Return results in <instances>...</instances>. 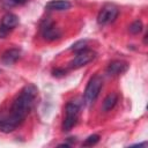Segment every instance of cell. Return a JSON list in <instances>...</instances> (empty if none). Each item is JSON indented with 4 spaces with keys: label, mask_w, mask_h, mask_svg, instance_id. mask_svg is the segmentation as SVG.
<instances>
[{
    "label": "cell",
    "mask_w": 148,
    "mask_h": 148,
    "mask_svg": "<svg viewBox=\"0 0 148 148\" xmlns=\"http://www.w3.org/2000/svg\"><path fill=\"white\" fill-rule=\"evenodd\" d=\"M37 88L34 84L25 86L15 97L12 106L7 111L0 112V131L3 133L13 132L27 118L37 96Z\"/></svg>",
    "instance_id": "1"
},
{
    "label": "cell",
    "mask_w": 148,
    "mask_h": 148,
    "mask_svg": "<svg viewBox=\"0 0 148 148\" xmlns=\"http://www.w3.org/2000/svg\"><path fill=\"white\" fill-rule=\"evenodd\" d=\"M80 103L75 101H71L66 104L65 108V118L62 121V130L64 131H71L77 123L79 120V114H80Z\"/></svg>",
    "instance_id": "2"
},
{
    "label": "cell",
    "mask_w": 148,
    "mask_h": 148,
    "mask_svg": "<svg viewBox=\"0 0 148 148\" xmlns=\"http://www.w3.org/2000/svg\"><path fill=\"white\" fill-rule=\"evenodd\" d=\"M102 86H103V80L101 76L98 75H95L94 77H91L86 87V90H84V102L86 104L90 105L95 102V99L97 98L101 89H102Z\"/></svg>",
    "instance_id": "3"
},
{
    "label": "cell",
    "mask_w": 148,
    "mask_h": 148,
    "mask_svg": "<svg viewBox=\"0 0 148 148\" xmlns=\"http://www.w3.org/2000/svg\"><path fill=\"white\" fill-rule=\"evenodd\" d=\"M118 14H119V9L116 5L105 3L101 8V10L97 15V22L99 24H109L117 18Z\"/></svg>",
    "instance_id": "4"
},
{
    "label": "cell",
    "mask_w": 148,
    "mask_h": 148,
    "mask_svg": "<svg viewBox=\"0 0 148 148\" xmlns=\"http://www.w3.org/2000/svg\"><path fill=\"white\" fill-rule=\"evenodd\" d=\"M96 57V52L92 51V50H88V49H84L80 52H77L76 57L71 61V67L72 68H79V67H82L84 65H87L88 62H90L91 60H94Z\"/></svg>",
    "instance_id": "5"
},
{
    "label": "cell",
    "mask_w": 148,
    "mask_h": 148,
    "mask_svg": "<svg viewBox=\"0 0 148 148\" xmlns=\"http://www.w3.org/2000/svg\"><path fill=\"white\" fill-rule=\"evenodd\" d=\"M42 35L44 39L52 42L61 37V30L52 22H46V24L42 28Z\"/></svg>",
    "instance_id": "6"
},
{
    "label": "cell",
    "mask_w": 148,
    "mask_h": 148,
    "mask_svg": "<svg viewBox=\"0 0 148 148\" xmlns=\"http://www.w3.org/2000/svg\"><path fill=\"white\" fill-rule=\"evenodd\" d=\"M128 68V64L123 60H113L106 67V73L111 76H117L126 72Z\"/></svg>",
    "instance_id": "7"
},
{
    "label": "cell",
    "mask_w": 148,
    "mask_h": 148,
    "mask_svg": "<svg viewBox=\"0 0 148 148\" xmlns=\"http://www.w3.org/2000/svg\"><path fill=\"white\" fill-rule=\"evenodd\" d=\"M21 57V51L18 49H9L5 51L1 56V62L6 66L15 64Z\"/></svg>",
    "instance_id": "8"
},
{
    "label": "cell",
    "mask_w": 148,
    "mask_h": 148,
    "mask_svg": "<svg viewBox=\"0 0 148 148\" xmlns=\"http://www.w3.org/2000/svg\"><path fill=\"white\" fill-rule=\"evenodd\" d=\"M18 24V17L13 13H7L2 16L1 20V28L6 29L7 31L14 29Z\"/></svg>",
    "instance_id": "9"
},
{
    "label": "cell",
    "mask_w": 148,
    "mask_h": 148,
    "mask_svg": "<svg viewBox=\"0 0 148 148\" xmlns=\"http://www.w3.org/2000/svg\"><path fill=\"white\" fill-rule=\"evenodd\" d=\"M45 8L47 10H57V12H62L67 10L71 8V2L67 0H52L46 3Z\"/></svg>",
    "instance_id": "10"
},
{
    "label": "cell",
    "mask_w": 148,
    "mask_h": 148,
    "mask_svg": "<svg viewBox=\"0 0 148 148\" xmlns=\"http://www.w3.org/2000/svg\"><path fill=\"white\" fill-rule=\"evenodd\" d=\"M118 102V95L116 92H111L109 94L104 101H103V104H102V110L103 111H110L111 109H113V106L116 105V103Z\"/></svg>",
    "instance_id": "11"
},
{
    "label": "cell",
    "mask_w": 148,
    "mask_h": 148,
    "mask_svg": "<svg viewBox=\"0 0 148 148\" xmlns=\"http://www.w3.org/2000/svg\"><path fill=\"white\" fill-rule=\"evenodd\" d=\"M142 28H143L142 22L139 21V20H136V21H134L133 23L130 24L128 31H130L131 34H133V35H136V34H140V32L142 31Z\"/></svg>",
    "instance_id": "12"
},
{
    "label": "cell",
    "mask_w": 148,
    "mask_h": 148,
    "mask_svg": "<svg viewBox=\"0 0 148 148\" xmlns=\"http://www.w3.org/2000/svg\"><path fill=\"white\" fill-rule=\"evenodd\" d=\"M98 141H99V135L92 134V135H89V136L84 140V142L82 143V146H84V147H90V146L96 145Z\"/></svg>",
    "instance_id": "13"
},
{
    "label": "cell",
    "mask_w": 148,
    "mask_h": 148,
    "mask_svg": "<svg viewBox=\"0 0 148 148\" xmlns=\"http://www.w3.org/2000/svg\"><path fill=\"white\" fill-rule=\"evenodd\" d=\"M71 49H72L73 51H75V52H80V51L87 49V40H79V42L74 43Z\"/></svg>",
    "instance_id": "14"
},
{
    "label": "cell",
    "mask_w": 148,
    "mask_h": 148,
    "mask_svg": "<svg viewBox=\"0 0 148 148\" xmlns=\"http://www.w3.org/2000/svg\"><path fill=\"white\" fill-rule=\"evenodd\" d=\"M25 0H0L1 5L5 6V7H14V6H17V5H21L23 3Z\"/></svg>",
    "instance_id": "15"
},
{
    "label": "cell",
    "mask_w": 148,
    "mask_h": 148,
    "mask_svg": "<svg viewBox=\"0 0 148 148\" xmlns=\"http://www.w3.org/2000/svg\"><path fill=\"white\" fill-rule=\"evenodd\" d=\"M66 74V71H64V69H56V71H53V75L54 76H60V75H65Z\"/></svg>",
    "instance_id": "16"
}]
</instances>
